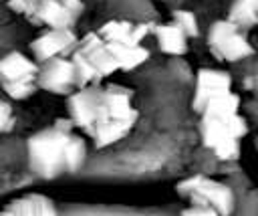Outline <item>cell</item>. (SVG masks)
Here are the masks:
<instances>
[{
    "label": "cell",
    "instance_id": "16",
    "mask_svg": "<svg viewBox=\"0 0 258 216\" xmlns=\"http://www.w3.org/2000/svg\"><path fill=\"white\" fill-rule=\"evenodd\" d=\"M113 59L117 61L119 65V71H133L137 67H141L147 59H149V50L139 44V46H125V44H113V42H107Z\"/></svg>",
    "mask_w": 258,
    "mask_h": 216
},
{
    "label": "cell",
    "instance_id": "7",
    "mask_svg": "<svg viewBox=\"0 0 258 216\" xmlns=\"http://www.w3.org/2000/svg\"><path fill=\"white\" fill-rule=\"evenodd\" d=\"M101 103H103V87L99 83L81 87L67 97L69 119L73 121L75 127L91 135L101 111Z\"/></svg>",
    "mask_w": 258,
    "mask_h": 216
},
{
    "label": "cell",
    "instance_id": "18",
    "mask_svg": "<svg viewBox=\"0 0 258 216\" xmlns=\"http://www.w3.org/2000/svg\"><path fill=\"white\" fill-rule=\"evenodd\" d=\"M240 109V97L232 91L228 93H222L214 99L208 101V105L204 107L202 113H208V115H220V117H228V115H236ZM200 113V115H202Z\"/></svg>",
    "mask_w": 258,
    "mask_h": 216
},
{
    "label": "cell",
    "instance_id": "22",
    "mask_svg": "<svg viewBox=\"0 0 258 216\" xmlns=\"http://www.w3.org/2000/svg\"><path fill=\"white\" fill-rule=\"evenodd\" d=\"M12 125H14V109L6 99L0 97V135L10 131Z\"/></svg>",
    "mask_w": 258,
    "mask_h": 216
},
{
    "label": "cell",
    "instance_id": "2",
    "mask_svg": "<svg viewBox=\"0 0 258 216\" xmlns=\"http://www.w3.org/2000/svg\"><path fill=\"white\" fill-rule=\"evenodd\" d=\"M133 93L123 85H107L103 87V103L93 127L95 147H109L121 141L137 123L139 111L133 107Z\"/></svg>",
    "mask_w": 258,
    "mask_h": 216
},
{
    "label": "cell",
    "instance_id": "24",
    "mask_svg": "<svg viewBox=\"0 0 258 216\" xmlns=\"http://www.w3.org/2000/svg\"><path fill=\"white\" fill-rule=\"evenodd\" d=\"M179 216H220L214 208H210V206H200V204H191L189 208H185V210H181V214Z\"/></svg>",
    "mask_w": 258,
    "mask_h": 216
},
{
    "label": "cell",
    "instance_id": "21",
    "mask_svg": "<svg viewBox=\"0 0 258 216\" xmlns=\"http://www.w3.org/2000/svg\"><path fill=\"white\" fill-rule=\"evenodd\" d=\"M173 24L175 26H179L181 28V32L187 36V38H194V36H198L200 34V24H198V18H196V14L194 12H189V10H173Z\"/></svg>",
    "mask_w": 258,
    "mask_h": 216
},
{
    "label": "cell",
    "instance_id": "23",
    "mask_svg": "<svg viewBox=\"0 0 258 216\" xmlns=\"http://www.w3.org/2000/svg\"><path fill=\"white\" fill-rule=\"evenodd\" d=\"M6 2H8V8L10 10H14V12H18V14H22V16L28 18L34 12V8H36V4L40 0H6Z\"/></svg>",
    "mask_w": 258,
    "mask_h": 216
},
{
    "label": "cell",
    "instance_id": "6",
    "mask_svg": "<svg viewBox=\"0 0 258 216\" xmlns=\"http://www.w3.org/2000/svg\"><path fill=\"white\" fill-rule=\"evenodd\" d=\"M208 46L216 59L222 61H242L254 55V46L240 32V28L230 20H216L208 28Z\"/></svg>",
    "mask_w": 258,
    "mask_h": 216
},
{
    "label": "cell",
    "instance_id": "4",
    "mask_svg": "<svg viewBox=\"0 0 258 216\" xmlns=\"http://www.w3.org/2000/svg\"><path fill=\"white\" fill-rule=\"evenodd\" d=\"M36 75L38 63L20 50H10L0 59V85L2 91L14 101H24L34 95L38 89Z\"/></svg>",
    "mask_w": 258,
    "mask_h": 216
},
{
    "label": "cell",
    "instance_id": "20",
    "mask_svg": "<svg viewBox=\"0 0 258 216\" xmlns=\"http://www.w3.org/2000/svg\"><path fill=\"white\" fill-rule=\"evenodd\" d=\"M87 151H89L87 141L81 135L73 133L71 143H69V151H67V174H75L83 168V164L87 159Z\"/></svg>",
    "mask_w": 258,
    "mask_h": 216
},
{
    "label": "cell",
    "instance_id": "12",
    "mask_svg": "<svg viewBox=\"0 0 258 216\" xmlns=\"http://www.w3.org/2000/svg\"><path fill=\"white\" fill-rule=\"evenodd\" d=\"M79 50L89 59V63L93 65V69L97 71L99 79L111 77L113 73L119 71L117 61L113 59L107 42L99 36V32H87L83 38H79Z\"/></svg>",
    "mask_w": 258,
    "mask_h": 216
},
{
    "label": "cell",
    "instance_id": "15",
    "mask_svg": "<svg viewBox=\"0 0 258 216\" xmlns=\"http://www.w3.org/2000/svg\"><path fill=\"white\" fill-rule=\"evenodd\" d=\"M153 36H155V40L159 44V50L165 52V55L181 57V55L187 52V36L173 22L155 24L153 26Z\"/></svg>",
    "mask_w": 258,
    "mask_h": 216
},
{
    "label": "cell",
    "instance_id": "14",
    "mask_svg": "<svg viewBox=\"0 0 258 216\" xmlns=\"http://www.w3.org/2000/svg\"><path fill=\"white\" fill-rule=\"evenodd\" d=\"M0 216H58L56 204L44 194H26L4 206Z\"/></svg>",
    "mask_w": 258,
    "mask_h": 216
},
{
    "label": "cell",
    "instance_id": "11",
    "mask_svg": "<svg viewBox=\"0 0 258 216\" xmlns=\"http://www.w3.org/2000/svg\"><path fill=\"white\" fill-rule=\"evenodd\" d=\"M153 22H129V20H109L97 32L105 42L139 46L147 34H153Z\"/></svg>",
    "mask_w": 258,
    "mask_h": 216
},
{
    "label": "cell",
    "instance_id": "17",
    "mask_svg": "<svg viewBox=\"0 0 258 216\" xmlns=\"http://www.w3.org/2000/svg\"><path fill=\"white\" fill-rule=\"evenodd\" d=\"M228 20L240 26H252L258 24V0H234Z\"/></svg>",
    "mask_w": 258,
    "mask_h": 216
},
{
    "label": "cell",
    "instance_id": "19",
    "mask_svg": "<svg viewBox=\"0 0 258 216\" xmlns=\"http://www.w3.org/2000/svg\"><path fill=\"white\" fill-rule=\"evenodd\" d=\"M71 61L75 65V71H77V81H79V89L81 87H87V85H95L99 83V75L97 71L93 69V65L89 63V59L79 50V46L75 48V52L71 55Z\"/></svg>",
    "mask_w": 258,
    "mask_h": 216
},
{
    "label": "cell",
    "instance_id": "1",
    "mask_svg": "<svg viewBox=\"0 0 258 216\" xmlns=\"http://www.w3.org/2000/svg\"><path fill=\"white\" fill-rule=\"evenodd\" d=\"M73 121L56 119L52 125L32 133L26 139L28 168L36 178L54 180L67 174V151L73 137Z\"/></svg>",
    "mask_w": 258,
    "mask_h": 216
},
{
    "label": "cell",
    "instance_id": "10",
    "mask_svg": "<svg viewBox=\"0 0 258 216\" xmlns=\"http://www.w3.org/2000/svg\"><path fill=\"white\" fill-rule=\"evenodd\" d=\"M228 91H232V77L226 71L200 69L196 77V91H194V101H191L194 111L202 113L210 99L222 93H228Z\"/></svg>",
    "mask_w": 258,
    "mask_h": 216
},
{
    "label": "cell",
    "instance_id": "9",
    "mask_svg": "<svg viewBox=\"0 0 258 216\" xmlns=\"http://www.w3.org/2000/svg\"><path fill=\"white\" fill-rule=\"evenodd\" d=\"M77 46L79 36L75 28H46L30 42V50L38 65L56 57H71Z\"/></svg>",
    "mask_w": 258,
    "mask_h": 216
},
{
    "label": "cell",
    "instance_id": "3",
    "mask_svg": "<svg viewBox=\"0 0 258 216\" xmlns=\"http://www.w3.org/2000/svg\"><path fill=\"white\" fill-rule=\"evenodd\" d=\"M246 133H248V123L240 113L228 117L202 113L200 119L202 141L220 159H236L240 155V139Z\"/></svg>",
    "mask_w": 258,
    "mask_h": 216
},
{
    "label": "cell",
    "instance_id": "5",
    "mask_svg": "<svg viewBox=\"0 0 258 216\" xmlns=\"http://www.w3.org/2000/svg\"><path fill=\"white\" fill-rule=\"evenodd\" d=\"M177 194L191 200V204L210 206L220 216H230L236 206L234 190L218 180H212L208 176H191L177 184Z\"/></svg>",
    "mask_w": 258,
    "mask_h": 216
},
{
    "label": "cell",
    "instance_id": "13",
    "mask_svg": "<svg viewBox=\"0 0 258 216\" xmlns=\"http://www.w3.org/2000/svg\"><path fill=\"white\" fill-rule=\"evenodd\" d=\"M28 20L36 26L46 28H75V22L79 18L60 0H40Z\"/></svg>",
    "mask_w": 258,
    "mask_h": 216
},
{
    "label": "cell",
    "instance_id": "8",
    "mask_svg": "<svg viewBox=\"0 0 258 216\" xmlns=\"http://www.w3.org/2000/svg\"><path fill=\"white\" fill-rule=\"evenodd\" d=\"M36 87L52 95H71L79 89L77 71L71 57H56L38 65Z\"/></svg>",
    "mask_w": 258,
    "mask_h": 216
}]
</instances>
